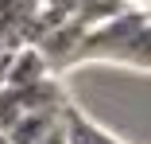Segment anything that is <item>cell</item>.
Returning a JSON list of instances; mask_svg holds the SVG:
<instances>
[{
    "label": "cell",
    "mask_w": 151,
    "mask_h": 144,
    "mask_svg": "<svg viewBox=\"0 0 151 144\" xmlns=\"http://www.w3.org/2000/svg\"><path fill=\"white\" fill-rule=\"evenodd\" d=\"M151 23H147V12H136V8H124L120 16L89 27L81 35L78 51H74V63L70 66H85V63H112V66H132V70H147L151 63Z\"/></svg>",
    "instance_id": "cell-1"
},
{
    "label": "cell",
    "mask_w": 151,
    "mask_h": 144,
    "mask_svg": "<svg viewBox=\"0 0 151 144\" xmlns=\"http://www.w3.org/2000/svg\"><path fill=\"white\" fill-rule=\"evenodd\" d=\"M43 0H0V51L31 47Z\"/></svg>",
    "instance_id": "cell-2"
},
{
    "label": "cell",
    "mask_w": 151,
    "mask_h": 144,
    "mask_svg": "<svg viewBox=\"0 0 151 144\" xmlns=\"http://www.w3.org/2000/svg\"><path fill=\"white\" fill-rule=\"evenodd\" d=\"M62 136L66 144H124V140H116L112 132H105L97 121H89L85 113L78 105H62Z\"/></svg>",
    "instance_id": "cell-3"
},
{
    "label": "cell",
    "mask_w": 151,
    "mask_h": 144,
    "mask_svg": "<svg viewBox=\"0 0 151 144\" xmlns=\"http://www.w3.org/2000/svg\"><path fill=\"white\" fill-rule=\"evenodd\" d=\"M50 74V66L43 63V55L35 47H19L12 51V59H8V74H4V86H31V82H43Z\"/></svg>",
    "instance_id": "cell-4"
},
{
    "label": "cell",
    "mask_w": 151,
    "mask_h": 144,
    "mask_svg": "<svg viewBox=\"0 0 151 144\" xmlns=\"http://www.w3.org/2000/svg\"><path fill=\"white\" fill-rule=\"evenodd\" d=\"M89 0H43V8L47 12H58V16H74L78 8H85Z\"/></svg>",
    "instance_id": "cell-5"
},
{
    "label": "cell",
    "mask_w": 151,
    "mask_h": 144,
    "mask_svg": "<svg viewBox=\"0 0 151 144\" xmlns=\"http://www.w3.org/2000/svg\"><path fill=\"white\" fill-rule=\"evenodd\" d=\"M120 4H124V8H136V12H147L151 0H120Z\"/></svg>",
    "instance_id": "cell-6"
},
{
    "label": "cell",
    "mask_w": 151,
    "mask_h": 144,
    "mask_svg": "<svg viewBox=\"0 0 151 144\" xmlns=\"http://www.w3.org/2000/svg\"><path fill=\"white\" fill-rule=\"evenodd\" d=\"M0 144H8V136H0Z\"/></svg>",
    "instance_id": "cell-7"
}]
</instances>
